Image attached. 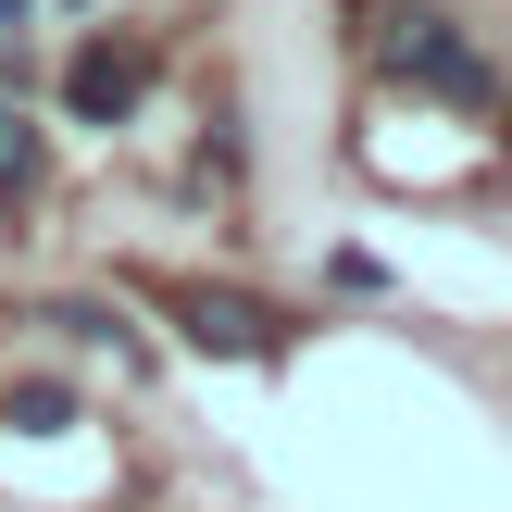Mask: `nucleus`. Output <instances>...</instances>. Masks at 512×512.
Here are the masks:
<instances>
[{
  "instance_id": "5",
  "label": "nucleus",
  "mask_w": 512,
  "mask_h": 512,
  "mask_svg": "<svg viewBox=\"0 0 512 512\" xmlns=\"http://www.w3.org/2000/svg\"><path fill=\"white\" fill-rule=\"evenodd\" d=\"M25 188H38V125L0 100V200H25Z\"/></svg>"
},
{
  "instance_id": "3",
  "label": "nucleus",
  "mask_w": 512,
  "mask_h": 512,
  "mask_svg": "<svg viewBox=\"0 0 512 512\" xmlns=\"http://www.w3.org/2000/svg\"><path fill=\"white\" fill-rule=\"evenodd\" d=\"M138 88H150V50H138V38H88L75 75H63V113H75V125H125Z\"/></svg>"
},
{
  "instance_id": "6",
  "label": "nucleus",
  "mask_w": 512,
  "mask_h": 512,
  "mask_svg": "<svg viewBox=\"0 0 512 512\" xmlns=\"http://www.w3.org/2000/svg\"><path fill=\"white\" fill-rule=\"evenodd\" d=\"M50 325H75L88 350H125V325H113V300H50Z\"/></svg>"
},
{
  "instance_id": "1",
  "label": "nucleus",
  "mask_w": 512,
  "mask_h": 512,
  "mask_svg": "<svg viewBox=\"0 0 512 512\" xmlns=\"http://www.w3.org/2000/svg\"><path fill=\"white\" fill-rule=\"evenodd\" d=\"M375 75H388V88H425V100H463V113L500 100L488 50H475L450 13H388V25H375Z\"/></svg>"
},
{
  "instance_id": "7",
  "label": "nucleus",
  "mask_w": 512,
  "mask_h": 512,
  "mask_svg": "<svg viewBox=\"0 0 512 512\" xmlns=\"http://www.w3.org/2000/svg\"><path fill=\"white\" fill-rule=\"evenodd\" d=\"M13 25H25V0H0V38H13Z\"/></svg>"
},
{
  "instance_id": "2",
  "label": "nucleus",
  "mask_w": 512,
  "mask_h": 512,
  "mask_svg": "<svg viewBox=\"0 0 512 512\" xmlns=\"http://www.w3.org/2000/svg\"><path fill=\"white\" fill-rule=\"evenodd\" d=\"M163 313L188 325L213 363H263V350H275V313H263L250 288H200V275H175V288H163Z\"/></svg>"
},
{
  "instance_id": "4",
  "label": "nucleus",
  "mask_w": 512,
  "mask_h": 512,
  "mask_svg": "<svg viewBox=\"0 0 512 512\" xmlns=\"http://www.w3.org/2000/svg\"><path fill=\"white\" fill-rule=\"evenodd\" d=\"M0 425H13V438H63V425H75V388H50V375H25V388L0 400Z\"/></svg>"
},
{
  "instance_id": "8",
  "label": "nucleus",
  "mask_w": 512,
  "mask_h": 512,
  "mask_svg": "<svg viewBox=\"0 0 512 512\" xmlns=\"http://www.w3.org/2000/svg\"><path fill=\"white\" fill-rule=\"evenodd\" d=\"M63 13H88V0H63Z\"/></svg>"
}]
</instances>
